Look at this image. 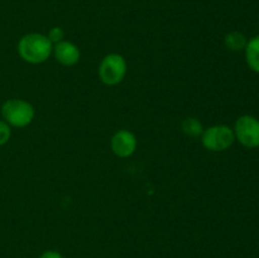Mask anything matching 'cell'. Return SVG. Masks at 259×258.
<instances>
[{"instance_id":"obj_7","label":"cell","mask_w":259,"mask_h":258,"mask_svg":"<svg viewBox=\"0 0 259 258\" xmlns=\"http://www.w3.org/2000/svg\"><path fill=\"white\" fill-rule=\"evenodd\" d=\"M53 55L55 58L63 66H75L80 61V50L75 43L70 40H61L53 46Z\"/></svg>"},{"instance_id":"obj_8","label":"cell","mask_w":259,"mask_h":258,"mask_svg":"<svg viewBox=\"0 0 259 258\" xmlns=\"http://www.w3.org/2000/svg\"><path fill=\"white\" fill-rule=\"evenodd\" d=\"M245 61L253 72L259 73V35L250 38L244 48Z\"/></svg>"},{"instance_id":"obj_6","label":"cell","mask_w":259,"mask_h":258,"mask_svg":"<svg viewBox=\"0 0 259 258\" xmlns=\"http://www.w3.org/2000/svg\"><path fill=\"white\" fill-rule=\"evenodd\" d=\"M111 149L120 158H128L136 152L137 138L128 129H119L110 141Z\"/></svg>"},{"instance_id":"obj_3","label":"cell","mask_w":259,"mask_h":258,"mask_svg":"<svg viewBox=\"0 0 259 258\" xmlns=\"http://www.w3.org/2000/svg\"><path fill=\"white\" fill-rule=\"evenodd\" d=\"M126 70L128 66L125 58L119 53H110L106 55L99 65V77L108 86L118 85L125 77Z\"/></svg>"},{"instance_id":"obj_9","label":"cell","mask_w":259,"mask_h":258,"mask_svg":"<svg viewBox=\"0 0 259 258\" xmlns=\"http://www.w3.org/2000/svg\"><path fill=\"white\" fill-rule=\"evenodd\" d=\"M247 37L243 34L242 32H230L225 35V46L228 50L233 51V52H239L243 51L247 46Z\"/></svg>"},{"instance_id":"obj_13","label":"cell","mask_w":259,"mask_h":258,"mask_svg":"<svg viewBox=\"0 0 259 258\" xmlns=\"http://www.w3.org/2000/svg\"><path fill=\"white\" fill-rule=\"evenodd\" d=\"M39 258H63V257L61 255V253L56 252V250H46L45 253L40 254Z\"/></svg>"},{"instance_id":"obj_5","label":"cell","mask_w":259,"mask_h":258,"mask_svg":"<svg viewBox=\"0 0 259 258\" xmlns=\"http://www.w3.org/2000/svg\"><path fill=\"white\" fill-rule=\"evenodd\" d=\"M235 139L245 148H258L259 147V119L255 116L244 114L239 116L234 125Z\"/></svg>"},{"instance_id":"obj_1","label":"cell","mask_w":259,"mask_h":258,"mask_svg":"<svg viewBox=\"0 0 259 258\" xmlns=\"http://www.w3.org/2000/svg\"><path fill=\"white\" fill-rule=\"evenodd\" d=\"M53 45L47 35L40 33H29L18 42V53L28 63L38 65L50 58Z\"/></svg>"},{"instance_id":"obj_10","label":"cell","mask_w":259,"mask_h":258,"mask_svg":"<svg viewBox=\"0 0 259 258\" xmlns=\"http://www.w3.org/2000/svg\"><path fill=\"white\" fill-rule=\"evenodd\" d=\"M182 131L185 134L190 137H199L202 134V124L199 119L196 118H186L181 124Z\"/></svg>"},{"instance_id":"obj_12","label":"cell","mask_w":259,"mask_h":258,"mask_svg":"<svg viewBox=\"0 0 259 258\" xmlns=\"http://www.w3.org/2000/svg\"><path fill=\"white\" fill-rule=\"evenodd\" d=\"M48 39L51 40V42H52V45L53 43H58V42H61V40H63V38H65V32H63V29L62 28H60V27H53V28H51L50 29V32H48Z\"/></svg>"},{"instance_id":"obj_2","label":"cell","mask_w":259,"mask_h":258,"mask_svg":"<svg viewBox=\"0 0 259 258\" xmlns=\"http://www.w3.org/2000/svg\"><path fill=\"white\" fill-rule=\"evenodd\" d=\"M34 108L23 99H9L2 105L4 121L15 128H24L34 119Z\"/></svg>"},{"instance_id":"obj_11","label":"cell","mask_w":259,"mask_h":258,"mask_svg":"<svg viewBox=\"0 0 259 258\" xmlns=\"http://www.w3.org/2000/svg\"><path fill=\"white\" fill-rule=\"evenodd\" d=\"M10 125L4 120H0V147L4 146L8 141L10 139Z\"/></svg>"},{"instance_id":"obj_4","label":"cell","mask_w":259,"mask_h":258,"mask_svg":"<svg viewBox=\"0 0 259 258\" xmlns=\"http://www.w3.org/2000/svg\"><path fill=\"white\" fill-rule=\"evenodd\" d=\"M202 146L212 152L229 149L235 142L234 131L225 124H218L205 129L201 134Z\"/></svg>"}]
</instances>
